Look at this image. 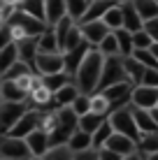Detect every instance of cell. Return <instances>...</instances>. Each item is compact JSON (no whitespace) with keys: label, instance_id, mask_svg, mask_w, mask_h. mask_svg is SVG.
Here are the masks:
<instances>
[{"label":"cell","instance_id":"6da1fadb","mask_svg":"<svg viewBox=\"0 0 158 160\" xmlns=\"http://www.w3.org/2000/svg\"><path fill=\"white\" fill-rule=\"evenodd\" d=\"M102 63H105V56L98 53V49L91 47L89 53L84 56V60L79 63L77 72H74V86H77L79 93L84 95H93L98 91V84H100V74H102Z\"/></svg>","mask_w":158,"mask_h":160},{"label":"cell","instance_id":"7a4b0ae2","mask_svg":"<svg viewBox=\"0 0 158 160\" xmlns=\"http://www.w3.org/2000/svg\"><path fill=\"white\" fill-rule=\"evenodd\" d=\"M5 26H7V30L12 32V40L14 42L23 40V37H40L42 32L47 30V23L35 21L33 16L19 12V9H14V12L9 14V19L5 21Z\"/></svg>","mask_w":158,"mask_h":160},{"label":"cell","instance_id":"3957f363","mask_svg":"<svg viewBox=\"0 0 158 160\" xmlns=\"http://www.w3.org/2000/svg\"><path fill=\"white\" fill-rule=\"evenodd\" d=\"M77 130V114L70 107L56 109V125L49 132V146H65L70 139V135Z\"/></svg>","mask_w":158,"mask_h":160},{"label":"cell","instance_id":"277c9868","mask_svg":"<svg viewBox=\"0 0 158 160\" xmlns=\"http://www.w3.org/2000/svg\"><path fill=\"white\" fill-rule=\"evenodd\" d=\"M107 123H110L112 130L119 132V135H126V137H130L133 142L140 139V132H137V125H135V121H133L130 104H128V107H121V109H114L110 116H107Z\"/></svg>","mask_w":158,"mask_h":160},{"label":"cell","instance_id":"5b68a950","mask_svg":"<svg viewBox=\"0 0 158 160\" xmlns=\"http://www.w3.org/2000/svg\"><path fill=\"white\" fill-rule=\"evenodd\" d=\"M126 79V72H123V63H121V56H112V58H105L102 63V74H100V84H98V91L107 86H114V84H123Z\"/></svg>","mask_w":158,"mask_h":160},{"label":"cell","instance_id":"8992f818","mask_svg":"<svg viewBox=\"0 0 158 160\" xmlns=\"http://www.w3.org/2000/svg\"><path fill=\"white\" fill-rule=\"evenodd\" d=\"M35 72H40V77H49V74H61L65 72V63H63V53L54 51V53H44L37 51L35 60H33Z\"/></svg>","mask_w":158,"mask_h":160},{"label":"cell","instance_id":"52a82bcc","mask_svg":"<svg viewBox=\"0 0 158 160\" xmlns=\"http://www.w3.org/2000/svg\"><path fill=\"white\" fill-rule=\"evenodd\" d=\"M26 102H0V137L9 135L14 123L26 114Z\"/></svg>","mask_w":158,"mask_h":160},{"label":"cell","instance_id":"ba28073f","mask_svg":"<svg viewBox=\"0 0 158 160\" xmlns=\"http://www.w3.org/2000/svg\"><path fill=\"white\" fill-rule=\"evenodd\" d=\"M40 121H42V112L37 109H26V114L14 123V128L9 130L7 137H16V139H26L30 132H35L40 128Z\"/></svg>","mask_w":158,"mask_h":160},{"label":"cell","instance_id":"9c48e42d","mask_svg":"<svg viewBox=\"0 0 158 160\" xmlns=\"http://www.w3.org/2000/svg\"><path fill=\"white\" fill-rule=\"evenodd\" d=\"M0 158L3 160H28L33 158L28 146L23 139H16V137H0Z\"/></svg>","mask_w":158,"mask_h":160},{"label":"cell","instance_id":"30bf717a","mask_svg":"<svg viewBox=\"0 0 158 160\" xmlns=\"http://www.w3.org/2000/svg\"><path fill=\"white\" fill-rule=\"evenodd\" d=\"M130 91H133V86H130L128 81H123V84L107 86V88H102V91H98V93L105 95V100L110 102V107L114 112V109H121V107H128L130 104Z\"/></svg>","mask_w":158,"mask_h":160},{"label":"cell","instance_id":"8fae6325","mask_svg":"<svg viewBox=\"0 0 158 160\" xmlns=\"http://www.w3.org/2000/svg\"><path fill=\"white\" fill-rule=\"evenodd\" d=\"M130 104L137 109H151L158 107V88H149V86H133L130 91Z\"/></svg>","mask_w":158,"mask_h":160},{"label":"cell","instance_id":"7c38bea8","mask_svg":"<svg viewBox=\"0 0 158 160\" xmlns=\"http://www.w3.org/2000/svg\"><path fill=\"white\" fill-rule=\"evenodd\" d=\"M102 148H107V151L116 153L119 158H126V156H133V153H137V142H133V139H130V137H126V135L112 132L110 139L105 142V146H102Z\"/></svg>","mask_w":158,"mask_h":160},{"label":"cell","instance_id":"4fadbf2b","mask_svg":"<svg viewBox=\"0 0 158 160\" xmlns=\"http://www.w3.org/2000/svg\"><path fill=\"white\" fill-rule=\"evenodd\" d=\"M79 32H81V37H84V42L95 49L98 44L110 35V28H107L102 21H89V23H79Z\"/></svg>","mask_w":158,"mask_h":160},{"label":"cell","instance_id":"5bb4252c","mask_svg":"<svg viewBox=\"0 0 158 160\" xmlns=\"http://www.w3.org/2000/svg\"><path fill=\"white\" fill-rule=\"evenodd\" d=\"M26 146H28V151H30V156L33 158H44L47 153H49V135L42 128H37L35 132H30L28 137H26Z\"/></svg>","mask_w":158,"mask_h":160},{"label":"cell","instance_id":"9a60e30c","mask_svg":"<svg viewBox=\"0 0 158 160\" xmlns=\"http://www.w3.org/2000/svg\"><path fill=\"white\" fill-rule=\"evenodd\" d=\"M28 100H30V104H33V109H47L49 104L54 102V93L49 91V88L40 81V77H37V81H35V86L30 88V93H28Z\"/></svg>","mask_w":158,"mask_h":160},{"label":"cell","instance_id":"2e32d148","mask_svg":"<svg viewBox=\"0 0 158 160\" xmlns=\"http://www.w3.org/2000/svg\"><path fill=\"white\" fill-rule=\"evenodd\" d=\"M28 93L21 91L19 84L12 79H0V102H26Z\"/></svg>","mask_w":158,"mask_h":160},{"label":"cell","instance_id":"e0dca14e","mask_svg":"<svg viewBox=\"0 0 158 160\" xmlns=\"http://www.w3.org/2000/svg\"><path fill=\"white\" fill-rule=\"evenodd\" d=\"M130 112H133V121H135V125H137L140 135L158 132V125H156V121L151 118V112H146V109H137V107H133V104H130Z\"/></svg>","mask_w":158,"mask_h":160},{"label":"cell","instance_id":"ac0fdd59","mask_svg":"<svg viewBox=\"0 0 158 160\" xmlns=\"http://www.w3.org/2000/svg\"><path fill=\"white\" fill-rule=\"evenodd\" d=\"M89 44L86 42H81L77 49H72V51H68V53H63V63H65V74L68 77H72L74 72H77V68H79V63L84 60V56L89 53Z\"/></svg>","mask_w":158,"mask_h":160},{"label":"cell","instance_id":"d6986e66","mask_svg":"<svg viewBox=\"0 0 158 160\" xmlns=\"http://www.w3.org/2000/svg\"><path fill=\"white\" fill-rule=\"evenodd\" d=\"M14 44H16V56H19V60L33 68V60L37 56V37H23V40H19Z\"/></svg>","mask_w":158,"mask_h":160},{"label":"cell","instance_id":"ffe728a7","mask_svg":"<svg viewBox=\"0 0 158 160\" xmlns=\"http://www.w3.org/2000/svg\"><path fill=\"white\" fill-rule=\"evenodd\" d=\"M112 5H116L114 0H93V2H89V7H86L84 16L79 19V23H89V21H100L105 12L112 7ZM77 23V26H79Z\"/></svg>","mask_w":158,"mask_h":160},{"label":"cell","instance_id":"44dd1931","mask_svg":"<svg viewBox=\"0 0 158 160\" xmlns=\"http://www.w3.org/2000/svg\"><path fill=\"white\" fill-rule=\"evenodd\" d=\"M16 9H19V12H23V14H28V16H33L35 21H42V23H47L44 0H19Z\"/></svg>","mask_w":158,"mask_h":160},{"label":"cell","instance_id":"7402d4cb","mask_svg":"<svg viewBox=\"0 0 158 160\" xmlns=\"http://www.w3.org/2000/svg\"><path fill=\"white\" fill-rule=\"evenodd\" d=\"M119 7H121V14H123V30H128V32L142 30L144 21L137 16V12H135V7H133V2H123V5H119Z\"/></svg>","mask_w":158,"mask_h":160},{"label":"cell","instance_id":"603a6c76","mask_svg":"<svg viewBox=\"0 0 158 160\" xmlns=\"http://www.w3.org/2000/svg\"><path fill=\"white\" fill-rule=\"evenodd\" d=\"M79 95L77 86L70 81V84H65L63 88H58L56 93H54V104H56V109H63V107H70V104L74 102V98Z\"/></svg>","mask_w":158,"mask_h":160},{"label":"cell","instance_id":"cb8c5ba5","mask_svg":"<svg viewBox=\"0 0 158 160\" xmlns=\"http://www.w3.org/2000/svg\"><path fill=\"white\" fill-rule=\"evenodd\" d=\"M44 12H47V26H56L65 16V0H44Z\"/></svg>","mask_w":158,"mask_h":160},{"label":"cell","instance_id":"d4e9b609","mask_svg":"<svg viewBox=\"0 0 158 160\" xmlns=\"http://www.w3.org/2000/svg\"><path fill=\"white\" fill-rule=\"evenodd\" d=\"M121 63H123V72H126L128 84H130V86H137V84H140V79H142V72H144L146 68H142V65H140L133 56L121 58Z\"/></svg>","mask_w":158,"mask_h":160},{"label":"cell","instance_id":"484cf974","mask_svg":"<svg viewBox=\"0 0 158 160\" xmlns=\"http://www.w3.org/2000/svg\"><path fill=\"white\" fill-rule=\"evenodd\" d=\"M133 7L135 12H137V16L142 21H151L158 16V2L156 0H133Z\"/></svg>","mask_w":158,"mask_h":160},{"label":"cell","instance_id":"4316f807","mask_svg":"<svg viewBox=\"0 0 158 160\" xmlns=\"http://www.w3.org/2000/svg\"><path fill=\"white\" fill-rule=\"evenodd\" d=\"M65 146H68L72 153H81V151H86V148H91V135H86L84 130L77 128L72 135H70V139H68Z\"/></svg>","mask_w":158,"mask_h":160},{"label":"cell","instance_id":"83f0119b","mask_svg":"<svg viewBox=\"0 0 158 160\" xmlns=\"http://www.w3.org/2000/svg\"><path fill=\"white\" fill-rule=\"evenodd\" d=\"M72 26H74V21L70 19V16H63V19L58 21L56 26H51V30H54V37H56V44H58V53L63 51L65 37H68V32L72 30Z\"/></svg>","mask_w":158,"mask_h":160},{"label":"cell","instance_id":"f1b7e54d","mask_svg":"<svg viewBox=\"0 0 158 160\" xmlns=\"http://www.w3.org/2000/svg\"><path fill=\"white\" fill-rule=\"evenodd\" d=\"M100 21L107 26V28H110V32L123 28V14H121V7H119V5H112V7L105 12V16H102Z\"/></svg>","mask_w":158,"mask_h":160},{"label":"cell","instance_id":"f546056e","mask_svg":"<svg viewBox=\"0 0 158 160\" xmlns=\"http://www.w3.org/2000/svg\"><path fill=\"white\" fill-rule=\"evenodd\" d=\"M19 60V56H16V44H7V47L0 51V79H3L5 74H7V70L12 68V65Z\"/></svg>","mask_w":158,"mask_h":160},{"label":"cell","instance_id":"4dcf8cb0","mask_svg":"<svg viewBox=\"0 0 158 160\" xmlns=\"http://www.w3.org/2000/svg\"><path fill=\"white\" fill-rule=\"evenodd\" d=\"M114 37H116V44H119V56L128 58L133 53V32L119 28V30H114Z\"/></svg>","mask_w":158,"mask_h":160},{"label":"cell","instance_id":"1f68e13d","mask_svg":"<svg viewBox=\"0 0 158 160\" xmlns=\"http://www.w3.org/2000/svg\"><path fill=\"white\" fill-rule=\"evenodd\" d=\"M102 116H98V114H93V112H89V114H84V116H79L77 118V128L79 130H84L86 135H93V132L102 125Z\"/></svg>","mask_w":158,"mask_h":160},{"label":"cell","instance_id":"d6a6232c","mask_svg":"<svg viewBox=\"0 0 158 160\" xmlns=\"http://www.w3.org/2000/svg\"><path fill=\"white\" fill-rule=\"evenodd\" d=\"M112 132H114V130H112V125L107 123V118H105V121H102V125L93 132V135H91V148L100 151V148L105 146V142L110 139V135H112Z\"/></svg>","mask_w":158,"mask_h":160},{"label":"cell","instance_id":"836d02e7","mask_svg":"<svg viewBox=\"0 0 158 160\" xmlns=\"http://www.w3.org/2000/svg\"><path fill=\"white\" fill-rule=\"evenodd\" d=\"M86 7H89V0H65V16H70L74 23H79Z\"/></svg>","mask_w":158,"mask_h":160},{"label":"cell","instance_id":"e575fe53","mask_svg":"<svg viewBox=\"0 0 158 160\" xmlns=\"http://www.w3.org/2000/svg\"><path fill=\"white\" fill-rule=\"evenodd\" d=\"M91 112L93 114H98V116H102V118H107L112 114V107H110V102L105 100V95H102V93H93V95H91Z\"/></svg>","mask_w":158,"mask_h":160},{"label":"cell","instance_id":"d590c367","mask_svg":"<svg viewBox=\"0 0 158 160\" xmlns=\"http://www.w3.org/2000/svg\"><path fill=\"white\" fill-rule=\"evenodd\" d=\"M37 51H44V53H54L58 51V44H56V37H54V30L47 26V30L37 37Z\"/></svg>","mask_w":158,"mask_h":160},{"label":"cell","instance_id":"8d00e7d4","mask_svg":"<svg viewBox=\"0 0 158 160\" xmlns=\"http://www.w3.org/2000/svg\"><path fill=\"white\" fill-rule=\"evenodd\" d=\"M137 148L144 153V156L158 153V132H151V135H140V139H137Z\"/></svg>","mask_w":158,"mask_h":160},{"label":"cell","instance_id":"74e56055","mask_svg":"<svg viewBox=\"0 0 158 160\" xmlns=\"http://www.w3.org/2000/svg\"><path fill=\"white\" fill-rule=\"evenodd\" d=\"M130 56L137 60L142 68H146V70H158V60L151 56L149 49H133V53H130Z\"/></svg>","mask_w":158,"mask_h":160},{"label":"cell","instance_id":"f35d334b","mask_svg":"<svg viewBox=\"0 0 158 160\" xmlns=\"http://www.w3.org/2000/svg\"><path fill=\"white\" fill-rule=\"evenodd\" d=\"M98 53H102L105 58H112V56H119V44H116V37H114V32H110V35L105 37L100 44H98Z\"/></svg>","mask_w":158,"mask_h":160},{"label":"cell","instance_id":"ab89813d","mask_svg":"<svg viewBox=\"0 0 158 160\" xmlns=\"http://www.w3.org/2000/svg\"><path fill=\"white\" fill-rule=\"evenodd\" d=\"M40 81L44 84L51 93H56L58 88H63L65 84H70V77L65 74V72H61V74H49V77H40Z\"/></svg>","mask_w":158,"mask_h":160},{"label":"cell","instance_id":"60d3db41","mask_svg":"<svg viewBox=\"0 0 158 160\" xmlns=\"http://www.w3.org/2000/svg\"><path fill=\"white\" fill-rule=\"evenodd\" d=\"M81 42H84V37H81V32H79V26L74 23L72 30H70L68 37H65V44H63V51L61 53H68V51H72V49H77Z\"/></svg>","mask_w":158,"mask_h":160},{"label":"cell","instance_id":"b9f144b4","mask_svg":"<svg viewBox=\"0 0 158 160\" xmlns=\"http://www.w3.org/2000/svg\"><path fill=\"white\" fill-rule=\"evenodd\" d=\"M70 109L77 114V118L84 116V114H89V112H91V95H84V93H79V95L74 98V102L70 104Z\"/></svg>","mask_w":158,"mask_h":160},{"label":"cell","instance_id":"7bdbcfd3","mask_svg":"<svg viewBox=\"0 0 158 160\" xmlns=\"http://www.w3.org/2000/svg\"><path fill=\"white\" fill-rule=\"evenodd\" d=\"M42 160H72V151L68 146H54Z\"/></svg>","mask_w":158,"mask_h":160},{"label":"cell","instance_id":"ee69618b","mask_svg":"<svg viewBox=\"0 0 158 160\" xmlns=\"http://www.w3.org/2000/svg\"><path fill=\"white\" fill-rule=\"evenodd\" d=\"M30 72H33V68H30V65H26V63H21V60H16L12 68L7 70V74H5L3 79H19L21 74H30Z\"/></svg>","mask_w":158,"mask_h":160},{"label":"cell","instance_id":"f6af8a7d","mask_svg":"<svg viewBox=\"0 0 158 160\" xmlns=\"http://www.w3.org/2000/svg\"><path fill=\"white\" fill-rule=\"evenodd\" d=\"M137 86H149V88H158V70H144L142 79Z\"/></svg>","mask_w":158,"mask_h":160},{"label":"cell","instance_id":"bcb514c9","mask_svg":"<svg viewBox=\"0 0 158 160\" xmlns=\"http://www.w3.org/2000/svg\"><path fill=\"white\" fill-rule=\"evenodd\" d=\"M149 47H151V37L144 30L133 32V49H149Z\"/></svg>","mask_w":158,"mask_h":160},{"label":"cell","instance_id":"7dc6e473","mask_svg":"<svg viewBox=\"0 0 158 160\" xmlns=\"http://www.w3.org/2000/svg\"><path fill=\"white\" fill-rule=\"evenodd\" d=\"M142 30L151 37V42H158V16H156V19H151V21H144Z\"/></svg>","mask_w":158,"mask_h":160},{"label":"cell","instance_id":"c3c4849f","mask_svg":"<svg viewBox=\"0 0 158 160\" xmlns=\"http://www.w3.org/2000/svg\"><path fill=\"white\" fill-rule=\"evenodd\" d=\"M72 160H98V151L95 148H86L81 153H72Z\"/></svg>","mask_w":158,"mask_h":160},{"label":"cell","instance_id":"681fc988","mask_svg":"<svg viewBox=\"0 0 158 160\" xmlns=\"http://www.w3.org/2000/svg\"><path fill=\"white\" fill-rule=\"evenodd\" d=\"M12 42H14L12 40V32L7 30V26H3V28H0V51H3L7 44H12Z\"/></svg>","mask_w":158,"mask_h":160},{"label":"cell","instance_id":"f907efd6","mask_svg":"<svg viewBox=\"0 0 158 160\" xmlns=\"http://www.w3.org/2000/svg\"><path fill=\"white\" fill-rule=\"evenodd\" d=\"M98 160H121V158H119L116 153L107 151V148H100V151H98Z\"/></svg>","mask_w":158,"mask_h":160},{"label":"cell","instance_id":"816d5d0a","mask_svg":"<svg viewBox=\"0 0 158 160\" xmlns=\"http://www.w3.org/2000/svg\"><path fill=\"white\" fill-rule=\"evenodd\" d=\"M149 51H151V56H154L158 60V42H151V47H149Z\"/></svg>","mask_w":158,"mask_h":160},{"label":"cell","instance_id":"f5cc1de1","mask_svg":"<svg viewBox=\"0 0 158 160\" xmlns=\"http://www.w3.org/2000/svg\"><path fill=\"white\" fill-rule=\"evenodd\" d=\"M121 160H142V156H140V153H133V156H126V158H121Z\"/></svg>","mask_w":158,"mask_h":160},{"label":"cell","instance_id":"db71d44e","mask_svg":"<svg viewBox=\"0 0 158 160\" xmlns=\"http://www.w3.org/2000/svg\"><path fill=\"white\" fill-rule=\"evenodd\" d=\"M151 118H154V121H156V125H158V107H156V109H151Z\"/></svg>","mask_w":158,"mask_h":160},{"label":"cell","instance_id":"11a10c76","mask_svg":"<svg viewBox=\"0 0 158 160\" xmlns=\"http://www.w3.org/2000/svg\"><path fill=\"white\" fill-rule=\"evenodd\" d=\"M144 160H158V153H151V156H146Z\"/></svg>","mask_w":158,"mask_h":160},{"label":"cell","instance_id":"9f6ffc18","mask_svg":"<svg viewBox=\"0 0 158 160\" xmlns=\"http://www.w3.org/2000/svg\"><path fill=\"white\" fill-rule=\"evenodd\" d=\"M116 5H123V2H133V0H114Z\"/></svg>","mask_w":158,"mask_h":160},{"label":"cell","instance_id":"6f0895ef","mask_svg":"<svg viewBox=\"0 0 158 160\" xmlns=\"http://www.w3.org/2000/svg\"><path fill=\"white\" fill-rule=\"evenodd\" d=\"M28 160H42V158H28Z\"/></svg>","mask_w":158,"mask_h":160},{"label":"cell","instance_id":"680465c9","mask_svg":"<svg viewBox=\"0 0 158 160\" xmlns=\"http://www.w3.org/2000/svg\"><path fill=\"white\" fill-rule=\"evenodd\" d=\"M0 28H3V23H0Z\"/></svg>","mask_w":158,"mask_h":160},{"label":"cell","instance_id":"91938a15","mask_svg":"<svg viewBox=\"0 0 158 160\" xmlns=\"http://www.w3.org/2000/svg\"><path fill=\"white\" fill-rule=\"evenodd\" d=\"M89 2H93V0H89Z\"/></svg>","mask_w":158,"mask_h":160},{"label":"cell","instance_id":"94428289","mask_svg":"<svg viewBox=\"0 0 158 160\" xmlns=\"http://www.w3.org/2000/svg\"><path fill=\"white\" fill-rule=\"evenodd\" d=\"M156 2H158V0H156Z\"/></svg>","mask_w":158,"mask_h":160},{"label":"cell","instance_id":"6125c7cd","mask_svg":"<svg viewBox=\"0 0 158 160\" xmlns=\"http://www.w3.org/2000/svg\"><path fill=\"white\" fill-rule=\"evenodd\" d=\"M0 160H3V158H0Z\"/></svg>","mask_w":158,"mask_h":160}]
</instances>
